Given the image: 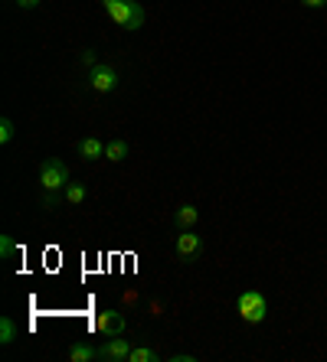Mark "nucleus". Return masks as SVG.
<instances>
[{
  "instance_id": "2",
  "label": "nucleus",
  "mask_w": 327,
  "mask_h": 362,
  "mask_svg": "<svg viewBox=\"0 0 327 362\" xmlns=\"http://www.w3.org/2000/svg\"><path fill=\"white\" fill-rule=\"evenodd\" d=\"M236 310H239V317L249 327H258V323H265L268 317V300L262 291H242L239 300H236Z\"/></svg>"
},
{
  "instance_id": "5",
  "label": "nucleus",
  "mask_w": 327,
  "mask_h": 362,
  "mask_svg": "<svg viewBox=\"0 0 327 362\" xmlns=\"http://www.w3.org/2000/svg\"><path fill=\"white\" fill-rule=\"evenodd\" d=\"M203 255V235H197L193 228H180L177 235V258L180 262H197Z\"/></svg>"
},
{
  "instance_id": "6",
  "label": "nucleus",
  "mask_w": 327,
  "mask_h": 362,
  "mask_svg": "<svg viewBox=\"0 0 327 362\" xmlns=\"http://www.w3.org/2000/svg\"><path fill=\"white\" fill-rule=\"evenodd\" d=\"M131 349H134V346H131L128 339L108 337L102 346H98V359H102V362H128Z\"/></svg>"
},
{
  "instance_id": "17",
  "label": "nucleus",
  "mask_w": 327,
  "mask_h": 362,
  "mask_svg": "<svg viewBox=\"0 0 327 362\" xmlns=\"http://www.w3.org/2000/svg\"><path fill=\"white\" fill-rule=\"evenodd\" d=\"M171 362H197V356H193V353H173Z\"/></svg>"
},
{
  "instance_id": "7",
  "label": "nucleus",
  "mask_w": 327,
  "mask_h": 362,
  "mask_svg": "<svg viewBox=\"0 0 327 362\" xmlns=\"http://www.w3.org/2000/svg\"><path fill=\"white\" fill-rule=\"evenodd\" d=\"M95 329L105 333V337H125L128 320H125V313H118V310H105L95 317Z\"/></svg>"
},
{
  "instance_id": "11",
  "label": "nucleus",
  "mask_w": 327,
  "mask_h": 362,
  "mask_svg": "<svg viewBox=\"0 0 327 362\" xmlns=\"http://www.w3.org/2000/svg\"><path fill=\"white\" fill-rule=\"evenodd\" d=\"M131 153V147H128V141H108L105 144V160H112V163H121L125 160V157H128Z\"/></svg>"
},
{
  "instance_id": "9",
  "label": "nucleus",
  "mask_w": 327,
  "mask_h": 362,
  "mask_svg": "<svg viewBox=\"0 0 327 362\" xmlns=\"http://www.w3.org/2000/svg\"><path fill=\"white\" fill-rule=\"evenodd\" d=\"M197 219H200V209L193 206V202H183L180 209L173 212V226L177 228H193L197 226Z\"/></svg>"
},
{
  "instance_id": "1",
  "label": "nucleus",
  "mask_w": 327,
  "mask_h": 362,
  "mask_svg": "<svg viewBox=\"0 0 327 362\" xmlns=\"http://www.w3.org/2000/svg\"><path fill=\"white\" fill-rule=\"evenodd\" d=\"M102 7H105V13L115 20L118 26H125V30H141L144 26V20H147V10H144V4L141 0H102Z\"/></svg>"
},
{
  "instance_id": "4",
  "label": "nucleus",
  "mask_w": 327,
  "mask_h": 362,
  "mask_svg": "<svg viewBox=\"0 0 327 362\" xmlns=\"http://www.w3.org/2000/svg\"><path fill=\"white\" fill-rule=\"evenodd\" d=\"M118 82H121L118 69L108 66V62H95V66L88 69V88H92V92L108 95V92H115V88H118Z\"/></svg>"
},
{
  "instance_id": "16",
  "label": "nucleus",
  "mask_w": 327,
  "mask_h": 362,
  "mask_svg": "<svg viewBox=\"0 0 327 362\" xmlns=\"http://www.w3.org/2000/svg\"><path fill=\"white\" fill-rule=\"evenodd\" d=\"M13 252H17V242L10 235H0V258H10Z\"/></svg>"
},
{
  "instance_id": "15",
  "label": "nucleus",
  "mask_w": 327,
  "mask_h": 362,
  "mask_svg": "<svg viewBox=\"0 0 327 362\" xmlns=\"http://www.w3.org/2000/svg\"><path fill=\"white\" fill-rule=\"evenodd\" d=\"M13 137H17V124H13L10 118H4L0 121V144H10Z\"/></svg>"
},
{
  "instance_id": "8",
  "label": "nucleus",
  "mask_w": 327,
  "mask_h": 362,
  "mask_svg": "<svg viewBox=\"0 0 327 362\" xmlns=\"http://www.w3.org/2000/svg\"><path fill=\"white\" fill-rule=\"evenodd\" d=\"M76 153L82 157V160H98V157H105V144L98 141V137H82L79 141V147H76Z\"/></svg>"
},
{
  "instance_id": "14",
  "label": "nucleus",
  "mask_w": 327,
  "mask_h": 362,
  "mask_svg": "<svg viewBox=\"0 0 327 362\" xmlns=\"http://www.w3.org/2000/svg\"><path fill=\"white\" fill-rule=\"evenodd\" d=\"M128 362H157V353L151 349V346H134L128 356Z\"/></svg>"
},
{
  "instance_id": "18",
  "label": "nucleus",
  "mask_w": 327,
  "mask_h": 362,
  "mask_svg": "<svg viewBox=\"0 0 327 362\" xmlns=\"http://www.w3.org/2000/svg\"><path fill=\"white\" fill-rule=\"evenodd\" d=\"M17 7L20 10H36L40 7V0H17Z\"/></svg>"
},
{
  "instance_id": "13",
  "label": "nucleus",
  "mask_w": 327,
  "mask_h": 362,
  "mask_svg": "<svg viewBox=\"0 0 327 362\" xmlns=\"http://www.w3.org/2000/svg\"><path fill=\"white\" fill-rule=\"evenodd\" d=\"M13 339H17V323L10 320V317H0V343L13 346Z\"/></svg>"
},
{
  "instance_id": "10",
  "label": "nucleus",
  "mask_w": 327,
  "mask_h": 362,
  "mask_svg": "<svg viewBox=\"0 0 327 362\" xmlns=\"http://www.w3.org/2000/svg\"><path fill=\"white\" fill-rule=\"evenodd\" d=\"M69 359L72 362H95V359H98V346H92V343H72L69 346Z\"/></svg>"
},
{
  "instance_id": "19",
  "label": "nucleus",
  "mask_w": 327,
  "mask_h": 362,
  "mask_svg": "<svg viewBox=\"0 0 327 362\" xmlns=\"http://www.w3.org/2000/svg\"><path fill=\"white\" fill-rule=\"evenodd\" d=\"M304 7H311V10H321V7H327V0H302Z\"/></svg>"
},
{
  "instance_id": "12",
  "label": "nucleus",
  "mask_w": 327,
  "mask_h": 362,
  "mask_svg": "<svg viewBox=\"0 0 327 362\" xmlns=\"http://www.w3.org/2000/svg\"><path fill=\"white\" fill-rule=\"evenodd\" d=\"M62 199L69 202V206H82V202H86V186H82V183H69L66 189H62Z\"/></svg>"
},
{
  "instance_id": "3",
  "label": "nucleus",
  "mask_w": 327,
  "mask_h": 362,
  "mask_svg": "<svg viewBox=\"0 0 327 362\" xmlns=\"http://www.w3.org/2000/svg\"><path fill=\"white\" fill-rule=\"evenodd\" d=\"M72 180H69V167H66V160H59V157H46L43 167H40V186H43V193H59V189H66Z\"/></svg>"
}]
</instances>
